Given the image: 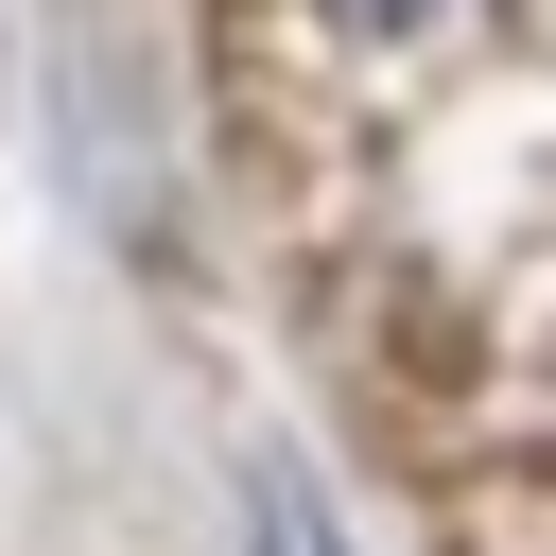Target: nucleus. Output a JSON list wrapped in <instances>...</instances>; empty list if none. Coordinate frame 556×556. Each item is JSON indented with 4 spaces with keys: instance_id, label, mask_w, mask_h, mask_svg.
<instances>
[{
    "instance_id": "f257e3e1",
    "label": "nucleus",
    "mask_w": 556,
    "mask_h": 556,
    "mask_svg": "<svg viewBox=\"0 0 556 556\" xmlns=\"http://www.w3.org/2000/svg\"><path fill=\"white\" fill-rule=\"evenodd\" d=\"M243 556H348V539H330V504H313V469H295V452H261V469H243Z\"/></svg>"
}]
</instances>
